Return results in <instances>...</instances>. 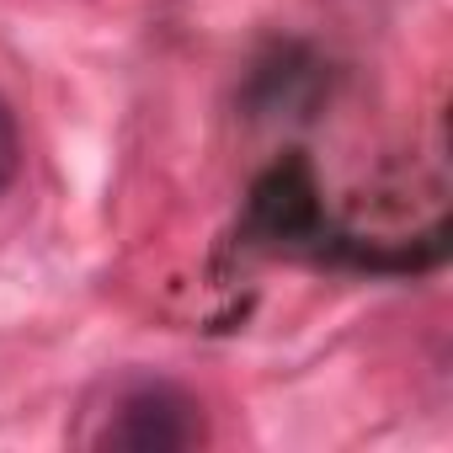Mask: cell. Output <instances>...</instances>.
Wrapping results in <instances>:
<instances>
[{
	"mask_svg": "<svg viewBox=\"0 0 453 453\" xmlns=\"http://www.w3.org/2000/svg\"><path fill=\"white\" fill-rule=\"evenodd\" d=\"M96 448H128V453H171L203 442V405L171 384V379H123L112 389V405L102 416Z\"/></svg>",
	"mask_w": 453,
	"mask_h": 453,
	"instance_id": "1",
	"label": "cell"
},
{
	"mask_svg": "<svg viewBox=\"0 0 453 453\" xmlns=\"http://www.w3.org/2000/svg\"><path fill=\"white\" fill-rule=\"evenodd\" d=\"M17 171H22V139H17V118H12V107L0 102V197L12 192Z\"/></svg>",
	"mask_w": 453,
	"mask_h": 453,
	"instance_id": "2",
	"label": "cell"
}]
</instances>
